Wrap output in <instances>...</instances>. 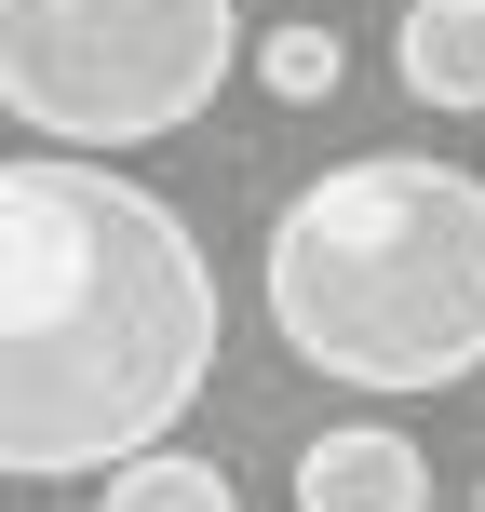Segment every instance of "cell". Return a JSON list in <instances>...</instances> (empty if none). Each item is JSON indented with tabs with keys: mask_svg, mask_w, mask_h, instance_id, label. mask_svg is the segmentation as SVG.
I'll list each match as a JSON object with an SVG mask.
<instances>
[{
	"mask_svg": "<svg viewBox=\"0 0 485 512\" xmlns=\"http://www.w3.org/2000/svg\"><path fill=\"white\" fill-rule=\"evenodd\" d=\"M216 256L95 149L0 162V472H108L216 378Z\"/></svg>",
	"mask_w": 485,
	"mask_h": 512,
	"instance_id": "6da1fadb",
	"label": "cell"
},
{
	"mask_svg": "<svg viewBox=\"0 0 485 512\" xmlns=\"http://www.w3.org/2000/svg\"><path fill=\"white\" fill-rule=\"evenodd\" d=\"M270 337L337 391H459L485 378V176L378 149L310 176L256 243Z\"/></svg>",
	"mask_w": 485,
	"mask_h": 512,
	"instance_id": "7a4b0ae2",
	"label": "cell"
},
{
	"mask_svg": "<svg viewBox=\"0 0 485 512\" xmlns=\"http://www.w3.org/2000/svg\"><path fill=\"white\" fill-rule=\"evenodd\" d=\"M243 68L230 0H0V122L41 149H162Z\"/></svg>",
	"mask_w": 485,
	"mask_h": 512,
	"instance_id": "3957f363",
	"label": "cell"
},
{
	"mask_svg": "<svg viewBox=\"0 0 485 512\" xmlns=\"http://www.w3.org/2000/svg\"><path fill=\"white\" fill-rule=\"evenodd\" d=\"M297 512H432V459H418L391 418L310 432L297 445Z\"/></svg>",
	"mask_w": 485,
	"mask_h": 512,
	"instance_id": "277c9868",
	"label": "cell"
},
{
	"mask_svg": "<svg viewBox=\"0 0 485 512\" xmlns=\"http://www.w3.org/2000/svg\"><path fill=\"white\" fill-rule=\"evenodd\" d=\"M391 68L418 108H485V0H405L391 14Z\"/></svg>",
	"mask_w": 485,
	"mask_h": 512,
	"instance_id": "5b68a950",
	"label": "cell"
},
{
	"mask_svg": "<svg viewBox=\"0 0 485 512\" xmlns=\"http://www.w3.org/2000/svg\"><path fill=\"white\" fill-rule=\"evenodd\" d=\"M95 512H243V486H230V459H189L162 432V445H135V459L95 472Z\"/></svg>",
	"mask_w": 485,
	"mask_h": 512,
	"instance_id": "8992f818",
	"label": "cell"
},
{
	"mask_svg": "<svg viewBox=\"0 0 485 512\" xmlns=\"http://www.w3.org/2000/svg\"><path fill=\"white\" fill-rule=\"evenodd\" d=\"M243 54H256V95H270V108H324L337 68H351L324 27H243Z\"/></svg>",
	"mask_w": 485,
	"mask_h": 512,
	"instance_id": "52a82bcc",
	"label": "cell"
}]
</instances>
